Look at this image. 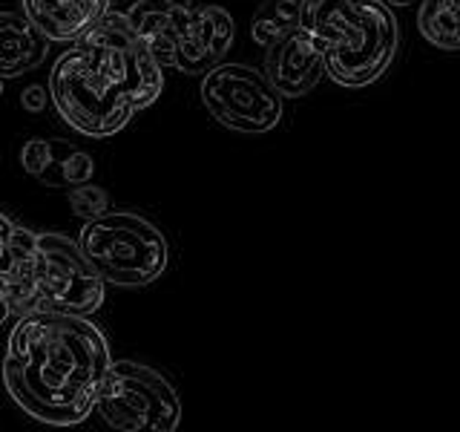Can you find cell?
Returning <instances> with one entry per match:
<instances>
[{"label":"cell","mask_w":460,"mask_h":432,"mask_svg":"<svg viewBox=\"0 0 460 432\" xmlns=\"http://www.w3.org/2000/svg\"><path fill=\"white\" fill-rule=\"evenodd\" d=\"M95 412L121 432H176L181 398L158 369L138 360H112L98 389Z\"/></svg>","instance_id":"8992f818"},{"label":"cell","mask_w":460,"mask_h":432,"mask_svg":"<svg viewBox=\"0 0 460 432\" xmlns=\"http://www.w3.org/2000/svg\"><path fill=\"white\" fill-rule=\"evenodd\" d=\"M47 90H43V86H26V90H23V107L29 110V112H38V110H43V107H47Z\"/></svg>","instance_id":"e0dca14e"},{"label":"cell","mask_w":460,"mask_h":432,"mask_svg":"<svg viewBox=\"0 0 460 432\" xmlns=\"http://www.w3.org/2000/svg\"><path fill=\"white\" fill-rule=\"evenodd\" d=\"M32 280L40 309L90 317L107 297V283L84 256L81 245L64 234H35Z\"/></svg>","instance_id":"52a82bcc"},{"label":"cell","mask_w":460,"mask_h":432,"mask_svg":"<svg viewBox=\"0 0 460 432\" xmlns=\"http://www.w3.org/2000/svg\"><path fill=\"white\" fill-rule=\"evenodd\" d=\"M201 101L216 122L236 133H270L282 122L285 98L265 72L244 64H216L201 76Z\"/></svg>","instance_id":"ba28073f"},{"label":"cell","mask_w":460,"mask_h":432,"mask_svg":"<svg viewBox=\"0 0 460 432\" xmlns=\"http://www.w3.org/2000/svg\"><path fill=\"white\" fill-rule=\"evenodd\" d=\"M164 90L162 67L144 50L124 12H107L58 55L49 101L78 133L107 139L155 104Z\"/></svg>","instance_id":"7a4b0ae2"},{"label":"cell","mask_w":460,"mask_h":432,"mask_svg":"<svg viewBox=\"0 0 460 432\" xmlns=\"http://www.w3.org/2000/svg\"><path fill=\"white\" fill-rule=\"evenodd\" d=\"M21 165L32 179L47 187H69L93 179V156L66 139H32L23 144Z\"/></svg>","instance_id":"30bf717a"},{"label":"cell","mask_w":460,"mask_h":432,"mask_svg":"<svg viewBox=\"0 0 460 432\" xmlns=\"http://www.w3.org/2000/svg\"><path fill=\"white\" fill-rule=\"evenodd\" d=\"M110 364V343L90 317L35 309L9 331L4 383L29 418L75 427L95 410Z\"/></svg>","instance_id":"6da1fadb"},{"label":"cell","mask_w":460,"mask_h":432,"mask_svg":"<svg viewBox=\"0 0 460 432\" xmlns=\"http://www.w3.org/2000/svg\"><path fill=\"white\" fill-rule=\"evenodd\" d=\"M78 245L101 280L121 288H141L155 283L167 271V239L141 213L104 211L86 220Z\"/></svg>","instance_id":"5b68a950"},{"label":"cell","mask_w":460,"mask_h":432,"mask_svg":"<svg viewBox=\"0 0 460 432\" xmlns=\"http://www.w3.org/2000/svg\"><path fill=\"white\" fill-rule=\"evenodd\" d=\"M9 317H12V306H9V300L4 294V285H0V326H6Z\"/></svg>","instance_id":"ac0fdd59"},{"label":"cell","mask_w":460,"mask_h":432,"mask_svg":"<svg viewBox=\"0 0 460 432\" xmlns=\"http://www.w3.org/2000/svg\"><path fill=\"white\" fill-rule=\"evenodd\" d=\"M124 14L153 61L184 76H205L222 64L236 38L230 12L216 4L136 0Z\"/></svg>","instance_id":"277c9868"},{"label":"cell","mask_w":460,"mask_h":432,"mask_svg":"<svg viewBox=\"0 0 460 432\" xmlns=\"http://www.w3.org/2000/svg\"><path fill=\"white\" fill-rule=\"evenodd\" d=\"M265 50V78L282 98L308 95L325 76L323 52L302 26Z\"/></svg>","instance_id":"9c48e42d"},{"label":"cell","mask_w":460,"mask_h":432,"mask_svg":"<svg viewBox=\"0 0 460 432\" xmlns=\"http://www.w3.org/2000/svg\"><path fill=\"white\" fill-rule=\"evenodd\" d=\"M452 4H457V6H460V0H452Z\"/></svg>","instance_id":"44dd1931"},{"label":"cell","mask_w":460,"mask_h":432,"mask_svg":"<svg viewBox=\"0 0 460 432\" xmlns=\"http://www.w3.org/2000/svg\"><path fill=\"white\" fill-rule=\"evenodd\" d=\"M49 38L26 18V12H0V76L18 78L43 64Z\"/></svg>","instance_id":"7c38bea8"},{"label":"cell","mask_w":460,"mask_h":432,"mask_svg":"<svg viewBox=\"0 0 460 432\" xmlns=\"http://www.w3.org/2000/svg\"><path fill=\"white\" fill-rule=\"evenodd\" d=\"M299 26L320 47L325 76L349 90L380 81L400 50V23L383 0H299Z\"/></svg>","instance_id":"3957f363"},{"label":"cell","mask_w":460,"mask_h":432,"mask_svg":"<svg viewBox=\"0 0 460 432\" xmlns=\"http://www.w3.org/2000/svg\"><path fill=\"white\" fill-rule=\"evenodd\" d=\"M115 0H23L26 18L49 40H75L98 18H104Z\"/></svg>","instance_id":"8fae6325"},{"label":"cell","mask_w":460,"mask_h":432,"mask_svg":"<svg viewBox=\"0 0 460 432\" xmlns=\"http://www.w3.org/2000/svg\"><path fill=\"white\" fill-rule=\"evenodd\" d=\"M385 6H392V9H406V6H414L417 0H383Z\"/></svg>","instance_id":"d6986e66"},{"label":"cell","mask_w":460,"mask_h":432,"mask_svg":"<svg viewBox=\"0 0 460 432\" xmlns=\"http://www.w3.org/2000/svg\"><path fill=\"white\" fill-rule=\"evenodd\" d=\"M0 95H4V76H0Z\"/></svg>","instance_id":"ffe728a7"},{"label":"cell","mask_w":460,"mask_h":432,"mask_svg":"<svg viewBox=\"0 0 460 432\" xmlns=\"http://www.w3.org/2000/svg\"><path fill=\"white\" fill-rule=\"evenodd\" d=\"M294 29H299V0H265L253 12L251 38L259 47H270Z\"/></svg>","instance_id":"5bb4252c"},{"label":"cell","mask_w":460,"mask_h":432,"mask_svg":"<svg viewBox=\"0 0 460 432\" xmlns=\"http://www.w3.org/2000/svg\"><path fill=\"white\" fill-rule=\"evenodd\" d=\"M417 29L431 47L460 52V6L452 0H420Z\"/></svg>","instance_id":"4fadbf2b"},{"label":"cell","mask_w":460,"mask_h":432,"mask_svg":"<svg viewBox=\"0 0 460 432\" xmlns=\"http://www.w3.org/2000/svg\"><path fill=\"white\" fill-rule=\"evenodd\" d=\"M32 237H35V230H29L14 220H9L6 213H0V274L12 268V263L18 259V254L26 245L32 242Z\"/></svg>","instance_id":"9a60e30c"},{"label":"cell","mask_w":460,"mask_h":432,"mask_svg":"<svg viewBox=\"0 0 460 432\" xmlns=\"http://www.w3.org/2000/svg\"><path fill=\"white\" fill-rule=\"evenodd\" d=\"M69 208L75 216H81V220H93V216L104 213L110 208V196L104 187H98L93 182H84V184H75L69 187Z\"/></svg>","instance_id":"2e32d148"}]
</instances>
